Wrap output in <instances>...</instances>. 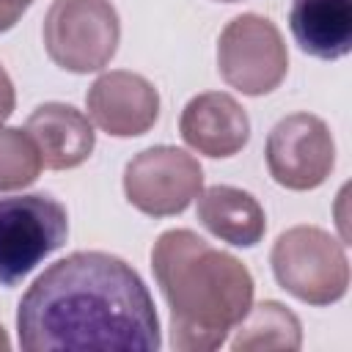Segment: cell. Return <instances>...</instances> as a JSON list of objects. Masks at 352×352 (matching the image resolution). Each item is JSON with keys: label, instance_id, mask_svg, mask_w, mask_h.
Returning <instances> with one entry per match:
<instances>
[{"label": "cell", "instance_id": "6da1fadb", "mask_svg": "<svg viewBox=\"0 0 352 352\" xmlns=\"http://www.w3.org/2000/svg\"><path fill=\"white\" fill-rule=\"evenodd\" d=\"M16 336L28 352H157L162 344L143 278L104 250H77L50 264L19 300Z\"/></svg>", "mask_w": 352, "mask_h": 352}, {"label": "cell", "instance_id": "7a4b0ae2", "mask_svg": "<svg viewBox=\"0 0 352 352\" xmlns=\"http://www.w3.org/2000/svg\"><path fill=\"white\" fill-rule=\"evenodd\" d=\"M151 270L170 308V346L212 352L253 305V275L190 228H170L151 248Z\"/></svg>", "mask_w": 352, "mask_h": 352}, {"label": "cell", "instance_id": "3957f363", "mask_svg": "<svg viewBox=\"0 0 352 352\" xmlns=\"http://www.w3.org/2000/svg\"><path fill=\"white\" fill-rule=\"evenodd\" d=\"M270 264L280 289L308 305H333L346 294L349 261L344 242L319 226L283 231L272 245Z\"/></svg>", "mask_w": 352, "mask_h": 352}, {"label": "cell", "instance_id": "277c9868", "mask_svg": "<svg viewBox=\"0 0 352 352\" xmlns=\"http://www.w3.org/2000/svg\"><path fill=\"white\" fill-rule=\"evenodd\" d=\"M41 36L55 66L88 74L107 66L116 55L121 22L110 0H52Z\"/></svg>", "mask_w": 352, "mask_h": 352}, {"label": "cell", "instance_id": "5b68a950", "mask_svg": "<svg viewBox=\"0 0 352 352\" xmlns=\"http://www.w3.org/2000/svg\"><path fill=\"white\" fill-rule=\"evenodd\" d=\"M69 236V214L47 192L0 198V286H16Z\"/></svg>", "mask_w": 352, "mask_h": 352}, {"label": "cell", "instance_id": "8992f818", "mask_svg": "<svg viewBox=\"0 0 352 352\" xmlns=\"http://www.w3.org/2000/svg\"><path fill=\"white\" fill-rule=\"evenodd\" d=\"M220 77L248 96L275 91L289 72V52L280 30L261 14L234 16L217 38Z\"/></svg>", "mask_w": 352, "mask_h": 352}, {"label": "cell", "instance_id": "52a82bcc", "mask_svg": "<svg viewBox=\"0 0 352 352\" xmlns=\"http://www.w3.org/2000/svg\"><path fill=\"white\" fill-rule=\"evenodd\" d=\"M204 187L198 160L176 146H151L124 168L126 201L148 217L182 214Z\"/></svg>", "mask_w": 352, "mask_h": 352}, {"label": "cell", "instance_id": "ba28073f", "mask_svg": "<svg viewBox=\"0 0 352 352\" xmlns=\"http://www.w3.org/2000/svg\"><path fill=\"white\" fill-rule=\"evenodd\" d=\"M270 176L286 190H314L324 184L336 165V143L330 126L311 113L280 118L267 138Z\"/></svg>", "mask_w": 352, "mask_h": 352}, {"label": "cell", "instance_id": "9c48e42d", "mask_svg": "<svg viewBox=\"0 0 352 352\" xmlns=\"http://www.w3.org/2000/svg\"><path fill=\"white\" fill-rule=\"evenodd\" d=\"M91 121L113 138L146 135L160 118V94L138 72L116 69L94 80L85 96Z\"/></svg>", "mask_w": 352, "mask_h": 352}, {"label": "cell", "instance_id": "30bf717a", "mask_svg": "<svg viewBox=\"0 0 352 352\" xmlns=\"http://www.w3.org/2000/svg\"><path fill=\"white\" fill-rule=\"evenodd\" d=\"M179 132L184 143L198 154L223 160L239 154L248 146L250 118L234 96L223 91H206L184 104Z\"/></svg>", "mask_w": 352, "mask_h": 352}, {"label": "cell", "instance_id": "8fae6325", "mask_svg": "<svg viewBox=\"0 0 352 352\" xmlns=\"http://www.w3.org/2000/svg\"><path fill=\"white\" fill-rule=\"evenodd\" d=\"M25 132L33 138L38 157L50 170H69L82 165L96 146V132L88 116L63 102L38 104L28 116Z\"/></svg>", "mask_w": 352, "mask_h": 352}, {"label": "cell", "instance_id": "7c38bea8", "mask_svg": "<svg viewBox=\"0 0 352 352\" xmlns=\"http://www.w3.org/2000/svg\"><path fill=\"white\" fill-rule=\"evenodd\" d=\"M289 28L302 52L338 60L352 50V0H292Z\"/></svg>", "mask_w": 352, "mask_h": 352}, {"label": "cell", "instance_id": "4fadbf2b", "mask_svg": "<svg viewBox=\"0 0 352 352\" xmlns=\"http://www.w3.org/2000/svg\"><path fill=\"white\" fill-rule=\"evenodd\" d=\"M198 220L209 234L236 248L258 245L267 231L261 204L248 190L231 184H214L198 192Z\"/></svg>", "mask_w": 352, "mask_h": 352}, {"label": "cell", "instance_id": "5bb4252c", "mask_svg": "<svg viewBox=\"0 0 352 352\" xmlns=\"http://www.w3.org/2000/svg\"><path fill=\"white\" fill-rule=\"evenodd\" d=\"M300 346H302V324L278 300H264L258 305H250L231 338L234 352H250V349L292 352Z\"/></svg>", "mask_w": 352, "mask_h": 352}, {"label": "cell", "instance_id": "9a60e30c", "mask_svg": "<svg viewBox=\"0 0 352 352\" xmlns=\"http://www.w3.org/2000/svg\"><path fill=\"white\" fill-rule=\"evenodd\" d=\"M44 162L38 157L33 138L19 126L0 124V192L33 184Z\"/></svg>", "mask_w": 352, "mask_h": 352}, {"label": "cell", "instance_id": "2e32d148", "mask_svg": "<svg viewBox=\"0 0 352 352\" xmlns=\"http://www.w3.org/2000/svg\"><path fill=\"white\" fill-rule=\"evenodd\" d=\"M16 104V94H14V82L8 77V72L0 66V124L14 113Z\"/></svg>", "mask_w": 352, "mask_h": 352}, {"label": "cell", "instance_id": "e0dca14e", "mask_svg": "<svg viewBox=\"0 0 352 352\" xmlns=\"http://www.w3.org/2000/svg\"><path fill=\"white\" fill-rule=\"evenodd\" d=\"M19 16H22V11H16V8H11V6H6V3L0 0V33L11 30V28L19 22Z\"/></svg>", "mask_w": 352, "mask_h": 352}, {"label": "cell", "instance_id": "ac0fdd59", "mask_svg": "<svg viewBox=\"0 0 352 352\" xmlns=\"http://www.w3.org/2000/svg\"><path fill=\"white\" fill-rule=\"evenodd\" d=\"M3 3H6V6H11V8H16V11H22V14H25V8H28V6H30V3H33V0H3Z\"/></svg>", "mask_w": 352, "mask_h": 352}, {"label": "cell", "instance_id": "d6986e66", "mask_svg": "<svg viewBox=\"0 0 352 352\" xmlns=\"http://www.w3.org/2000/svg\"><path fill=\"white\" fill-rule=\"evenodd\" d=\"M11 344H8V336H6V330L0 327V349H8Z\"/></svg>", "mask_w": 352, "mask_h": 352}, {"label": "cell", "instance_id": "ffe728a7", "mask_svg": "<svg viewBox=\"0 0 352 352\" xmlns=\"http://www.w3.org/2000/svg\"><path fill=\"white\" fill-rule=\"evenodd\" d=\"M220 3H236V0H220Z\"/></svg>", "mask_w": 352, "mask_h": 352}]
</instances>
